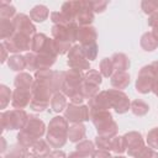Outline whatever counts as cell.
I'll use <instances>...</instances> for the list:
<instances>
[{
  "instance_id": "34",
  "label": "cell",
  "mask_w": 158,
  "mask_h": 158,
  "mask_svg": "<svg viewBox=\"0 0 158 158\" xmlns=\"http://www.w3.org/2000/svg\"><path fill=\"white\" fill-rule=\"evenodd\" d=\"M16 9L15 6L11 5L10 1L1 0L0 1V17L4 19H14L16 16Z\"/></svg>"
},
{
  "instance_id": "47",
  "label": "cell",
  "mask_w": 158,
  "mask_h": 158,
  "mask_svg": "<svg viewBox=\"0 0 158 158\" xmlns=\"http://www.w3.org/2000/svg\"><path fill=\"white\" fill-rule=\"evenodd\" d=\"M91 158H111V154H110V152H109V151H105V149H100V148H98V149H95V151H94V153H93Z\"/></svg>"
},
{
  "instance_id": "20",
  "label": "cell",
  "mask_w": 158,
  "mask_h": 158,
  "mask_svg": "<svg viewBox=\"0 0 158 158\" xmlns=\"http://www.w3.org/2000/svg\"><path fill=\"white\" fill-rule=\"evenodd\" d=\"M86 127L83 125V122L79 123H72L68 130V139L73 143H79L85 138Z\"/></svg>"
},
{
  "instance_id": "39",
  "label": "cell",
  "mask_w": 158,
  "mask_h": 158,
  "mask_svg": "<svg viewBox=\"0 0 158 158\" xmlns=\"http://www.w3.org/2000/svg\"><path fill=\"white\" fill-rule=\"evenodd\" d=\"M111 151H114L117 154H121V153L127 151L125 136H115L112 138V149Z\"/></svg>"
},
{
  "instance_id": "48",
  "label": "cell",
  "mask_w": 158,
  "mask_h": 158,
  "mask_svg": "<svg viewBox=\"0 0 158 158\" xmlns=\"http://www.w3.org/2000/svg\"><path fill=\"white\" fill-rule=\"evenodd\" d=\"M148 26H151V27H154L157 23H158V11H154V12H152L149 16H148Z\"/></svg>"
},
{
  "instance_id": "14",
  "label": "cell",
  "mask_w": 158,
  "mask_h": 158,
  "mask_svg": "<svg viewBox=\"0 0 158 158\" xmlns=\"http://www.w3.org/2000/svg\"><path fill=\"white\" fill-rule=\"evenodd\" d=\"M125 139H126V147H127V153L128 156L136 158L138 156V153L146 147L144 146V141L142 138V135L137 131H131L127 132L125 135Z\"/></svg>"
},
{
  "instance_id": "1",
  "label": "cell",
  "mask_w": 158,
  "mask_h": 158,
  "mask_svg": "<svg viewBox=\"0 0 158 158\" xmlns=\"http://www.w3.org/2000/svg\"><path fill=\"white\" fill-rule=\"evenodd\" d=\"M44 132H46L44 122L41 118H38L37 116L30 115L27 123L25 125V127L22 130H20V132L16 136L17 143H20L21 146H23L25 148L28 149L35 142L41 139V137L44 135Z\"/></svg>"
},
{
  "instance_id": "25",
  "label": "cell",
  "mask_w": 158,
  "mask_h": 158,
  "mask_svg": "<svg viewBox=\"0 0 158 158\" xmlns=\"http://www.w3.org/2000/svg\"><path fill=\"white\" fill-rule=\"evenodd\" d=\"M48 16H49V10L46 5H41V4L36 5L30 11V17L35 22H43L44 20L48 19Z\"/></svg>"
},
{
  "instance_id": "33",
  "label": "cell",
  "mask_w": 158,
  "mask_h": 158,
  "mask_svg": "<svg viewBox=\"0 0 158 158\" xmlns=\"http://www.w3.org/2000/svg\"><path fill=\"white\" fill-rule=\"evenodd\" d=\"M131 111L136 116H144L149 111V106L141 99H136L131 102Z\"/></svg>"
},
{
  "instance_id": "9",
  "label": "cell",
  "mask_w": 158,
  "mask_h": 158,
  "mask_svg": "<svg viewBox=\"0 0 158 158\" xmlns=\"http://www.w3.org/2000/svg\"><path fill=\"white\" fill-rule=\"evenodd\" d=\"M156 81V73L151 64L144 65L139 69L137 80H136V90L139 94H148L153 90V85Z\"/></svg>"
},
{
  "instance_id": "38",
  "label": "cell",
  "mask_w": 158,
  "mask_h": 158,
  "mask_svg": "<svg viewBox=\"0 0 158 158\" xmlns=\"http://www.w3.org/2000/svg\"><path fill=\"white\" fill-rule=\"evenodd\" d=\"M10 99H12V91L4 84L0 85V107L5 109L10 104Z\"/></svg>"
},
{
  "instance_id": "56",
  "label": "cell",
  "mask_w": 158,
  "mask_h": 158,
  "mask_svg": "<svg viewBox=\"0 0 158 158\" xmlns=\"http://www.w3.org/2000/svg\"><path fill=\"white\" fill-rule=\"evenodd\" d=\"M27 158H38V157H35V156H31V154H30Z\"/></svg>"
},
{
  "instance_id": "5",
  "label": "cell",
  "mask_w": 158,
  "mask_h": 158,
  "mask_svg": "<svg viewBox=\"0 0 158 158\" xmlns=\"http://www.w3.org/2000/svg\"><path fill=\"white\" fill-rule=\"evenodd\" d=\"M31 94H32V98H31V102H30V109H32L33 111H37V112L44 111L48 107V105L51 104V100L53 96L52 90L47 85L38 83L36 80L32 86Z\"/></svg>"
},
{
  "instance_id": "15",
  "label": "cell",
  "mask_w": 158,
  "mask_h": 158,
  "mask_svg": "<svg viewBox=\"0 0 158 158\" xmlns=\"http://www.w3.org/2000/svg\"><path fill=\"white\" fill-rule=\"evenodd\" d=\"M14 25H15V32H20L23 35H27L30 37H33L36 32V26L32 23V20L30 16L26 14H17L14 19Z\"/></svg>"
},
{
  "instance_id": "21",
  "label": "cell",
  "mask_w": 158,
  "mask_h": 158,
  "mask_svg": "<svg viewBox=\"0 0 158 158\" xmlns=\"http://www.w3.org/2000/svg\"><path fill=\"white\" fill-rule=\"evenodd\" d=\"M130 81H131V78L127 72H115L110 79L111 86L117 90L126 89L130 85Z\"/></svg>"
},
{
  "instance_id": "49",
  "label": "cell",
  "mask_w": 158,
  "mask_h": 158,
  "mask_svg": "<svg viewBox=\"0 0 158 158\" xmlns=\"http://www.w3.org/2000/svg\"><path fill=\"white\" fill-rule=\"evenodd\" d=\"M48 158H67V156H65V153L63 151L57 149V151L51 152V154L48 156Z\"/></svg>"
},
{
  "instance_id": "36",
  "label": "cell",
  "mask_w": 158,
  "mask_h": 158,
  "mask_svg": "<svg viewBox=\"0 0 158 158\" xmlns=\"http://www.w3.org/2000/svg\"><path fill=\"white\" fill-rule=\"evenodd\" d=\"M84 81L86 83H90V84H95V85H99L101 84L102 81V75L99 70H95V69H89L86 73H85V77H84Z\"/></svg>"
},
{
  "instance_id": "30",
  "label": "cell",
  "mask_w": 158,
  "mask_h": 158,
  "mask_svg": "<svg viewBox=\"0 0 158 158\" xmlns=\"http://www.w3.org/2000/svg\"><path fill=\"white\" fill-rule=\"evenodd\" d=\"M28 156H30V152L27 151V148H25L20 143H16L10 146L9 152L2 158H27Z\"/></svg>"
},
{
  "instance_id": "16",
  "label": "cell",
  "mask_w": 158,
  "mask_h": 158,
  "mask_svg": "<svg viewBox=\"0 0 158 158\" xmlns=\"http://www.w3.org/2000/svg\"><path fill=\"white\" fill-rule=\"evenodd\" d=\"M94 10L91 1H79V9L77 14V23L79 26H90L94 21Z\"/></svg>"
},
{
  "instance_id": "22",
  "label": "cell",
  "mask_w": 158,
  "mask_h": 158,
  "mask_svg": "<svg viewBox=\"0 0 158 158\" xmlns=\"http://www.w3.org/2000/svg\"><path fill=\"white\" fill-rule=\"evenodd\" d=\"M79 9V1H67L63 2L60 7V12L67 19L68 22H77V14Z\"/></svg>"
},
{
  "instance_id": "32",
  "label": "cell",
  "mask_w": 158,
  "mask_h": 158,
  "mask_svg": "<svg viewBox=\"0 0 158 158\" xmlns=\"http://www.w3.org/2000/svg\"><path fill=\"white\" fill-rule=\"evenodd\" d=\"M48 41V37L44 35V33H36L33 37H32V41H31V52H35V53H38L40 51H42V48L44 47V44L47 43Z\"/></svg>"
},
{
  "instance_id": "19",
  "label": "cell",
  "mask_w": 158,
  "mask_h": 158,
  "mask_svg": "<svg viewBox=\"0 0 158 158\" xmlns=\"http://www.w3.org/2000/svg\"><path fill=\"white\" fill-rule=\"evenodd\" d=\"M28 152L31 156H35L38 158H46L51 154V146L48 144L47 141L41 138L28 148Z\"/></svg>"
},
{
  "instance_id": "18",
  "label": "cell",
  "mask_w": 158,
  "mask_h": 158,
  "mask_svg": "<svg viewBox=\"0 0 158 158\" xmlns=\"http://www.w3.org/2000/svg\"><path fill=\"white\" fill-rule=\"evenodd\" d=\"M89 110L90 114L93 112H98V111H105V110H110L111 105H110V100H109V95L106 90L100 91L99 94H96L94 98H91L89 100Z\"/></svg>"
},
{
  "instance_id": "52",
  "label": "cell",
  "mask_w": 158,
  "mask_h": 158,
  "mask_svg": "<svg viewBox=\"0 0 158 158\" xmlns=\"http://www.w3.org/2000/svg\"><path fill=\"white\" fill-rule=\"evenodd\" d=\"M0 141H1V149H0V152L1 153H5V151H6V141H5L4 137H1Z\"/></svg>"
},
{
  "instance_id": "26",
  "label": "cell",
  "mask_w": 158,
  "mask_h": 158,
  "mask_svg": "<svg viewBox=\"0 0 158 158\" xmlns=\"http://www.w3.org/2000/svg\"><path fill=\"white\" fill-rule=\"evenodd\" d=\"M7 65H9V68L11 70L20 72L21 73L25 68H27V65H26V58H25V56H21V54H12L7 59Z\"/></svg>"
},
{
  "instance_id": "44",
  "label": "cell",
  "mask_w": 158,
  "mask_h": 158,
  "mask_svg": "<svg viewBox=\"0 0 158 158\" xmlns=\"http://www.w3.org/2000/svg\"><path fill=\"white\" fill-rule=\"evenodd\" d=\"M26 58V65L28 70H37L36 69V53L35 52H28L25 54Z\"/></svg>"
},
{
  "instance_id": "23",
  "label": "cell",
  "mask_w": 158,
  "mask_h": 158,
  "mask_svg": "<svg viewBox=\"0 0 158 158\" xmlns=\"http://www.w3.org/2000/svg\"><path fill=\"white\" fill-rule=\"evenodd\" d=\"M115 72H126L130 68V59L125 53H114L111 57Z\"/></svg>"
},
{
  "instance_id": "27",
  "label": "cell",
  "mask_w": 158,
  "mask_h": 158,
  "mask_svg": "<svg viewBox=\"0 0 158 158\" xmlns=\"http://www.w3.org/2000/svg\"><path fill=\"white\" fill-rule=\"evenodd\" d=\"M14 84H15V88H23V89H31L32 90V86L35 84V79L28 73L21 72L15 77Z\"/></svg>"
},
{
  "instance_id": "6",
  "label": "cell",
  "mask_w": 158,
  "mask_h": 158,
  "mask_svg": "<svg viewBox=\"0 0 158 158\" xmlns=\"http://www.w3.org/2000/svg\"><path fill=\"white\" fill-rule=\"evenodd\" d=\"M64 73L65 72L52 70V69H41V70L35 72V80L47 85L54 95L57 93H60V90H62V85L64 81Z\"/></svg>"
},
{
  "instance_id": "37",
  "label": "cell",
  "mask_w": 158,
  "mask_h": 158,
  "mask_svg": "<svg viewBox=\"0 0 158 158\" xmlns=\"http://www.w3.org/2000/svg\"><path fill=\"white\" fill-rule=\"evenodd\" d=\"M81 93L84 95L85 99L90 100L91 98H94L96 94H99V85H95V84H90V83H86L84 81L83 83V86H81Z\"/></svg>"
},
{
  "instance_id": "12",
  "label": "cell",
  "mask_w": 158,
  "mask_h": 158,
  "mask_svg": "<svg viewBox=\"0 0 158 158\" xmlns=\"http://www.w3.org/2000/svg\"><path fill=\"white\" fill-rule=\"evenodd\" d=\"M106 91L109 95L111 109H114L117 114H126L128 110H131V101L122 90L109 89Z\"/></svg>"
},
{
  "instance_id": "8",
  "label": "cell",
  "mask_w": 158,
  "mask_h": 158,
  "mask_svg": "<svg viewBox=\"0 0 158 158\" xmlns=\"http://www.w3.org/2000/svg\"><path fill=\"white\" fill-rule=\"evenodd\" d=\"M85 73L77 69H68L64 73V81L62 85V93L69 99L75 94L81 93Z\"/></svg>"
},
{
  "instance_id": "41",
  "label": "cell",
  "mask_w": 158,
  "mask_h": 158,
  "mask_svg": "<svg viewBox=\"0 0 158 158\" xmlns=\"http://www.w3.org/2000/svg\"><path fill=\"white\" fill-rule=\"evenodd\" d=\"M141 7L144 14L151 15L154 11H158V0H143L141 2Z\"/></svg>"
},
{
  "instance_id": "28",
  "label": "cell",
  "mask_w": 158,
  "mask_h": 158,
  "mask_svg": "<svg viewBox=\"0 0 158 158\" xmlns=\"http://www.w3.org/2000/svg\"><path fill=\"white\" fill-rule=\"evenodd\" d=\"M139 43H141V47L147 52H152V51L157 49V47H158V41L156 40V37L153 36L152 32H144L141 36Z\"/></svg>"
},
{
  "instance_id": "24",
  "label": "cell",
  "mask_w": 158,
  "mask_h": 158,
  "mask_svg": "<svg viewBox=\"0 0 158 158\" xmlns=\"http://www.w3.org/2000/svg\"><path fill=\"white\" fill-rule=\"evenodd\" d=\"M15 33V25L12 19L0 17V37L1 40H9Z\"/></svg>"
},
{
  "instance_id": "43",
  "label": "cell",
  "mask_w": 158,
  "mask_h": 158,
  "mask_svg": "<svg viewBox=\"0 0 158 158\" xmlns=\"http://www.w3.org/2000/svg\"><path fill=\"white\" fill-rule=\"evenodd\" d=\"M51 21L54 25H68L69 23L60 11H53V12H51Z\"/></svg>"
},
{
  "instance_id": "45",
  "label": "cell",
  "mask_w": 158,
  "mask_h": 158,
  "mask_svg": "<svg viewBox=\"0 0 158 158\" xmlns=\"http://www.w3.org/2000/svg\"><path fill=\"white\" fill-rule=\"evenodd\" d=\"M109 5V1L106 0H99V1H91V6H93V10L94 12H98V14H101L106 10V6Z\"/></svg>"
},
{
  "instance_id": "11",
  "label": "cell",
  "mask_w": 158,
  "mask_h": 158,
  "mask_svg": "<svg viewBox=\"0 0 158 158\" xmlns=\"http://www.w3.org/2000/svg\"><path fill=\"white\" fill-rule=\"evenodd\" d=\"M67 64L69 65L70 69H77V70H89L90 69V62L86 59L85 54L81 51L80 44H74L70 51L68 52V60Z\"/></svg>"
},
{
  "instance_id": "31",
  "label": "cell",
  "mask_w": 158,
  "mask_h": 158,
  "mask_svg": "<svg viewBox=\"0 0 158 158\" xmlns=\"http://www.w3.org/2000/svg\"><path fill=\"white\" fill-rule=\"evenodd\" d=\"M75 151L79 152V153H80L81 156H84L85 158L89 157V156L91 157L93 153H94V151H95L94 142L90 141V139H83V141H80V142L77 144Z\"/></svg>"
},
{
  "instance_id": "50",
  "label": "cell",
  "mask_w": 158,
  "mask_h": 158,
  "mask_svg": "<svg viewBox=\"0 0 158 158\" xmlns=\"http://www.w3.org/2000/svg\"><path fill=\"white\" fill-rule=\"evenodd\" d=\"M0 48H1V59H0V62H1V63H5V60L9 59V58H7V52H9V51L6 49V47L4 46L2 42H1V44H0Z\"/></svg>"
},
{
  "instance_id": "54",
  "label": "cell",
  "mask_w": 158,
  "mask_h": 158,
  "mask_svg": "<svg viewBox=\"0 0 158 158\" xmlns=\"http://www.w3.org/2000/svg\"><path fill=\"white\" fill-rule=\"evenodd\" d=\"M149 158H158V152L153 151V153L151 154V157H149Z\"/></svg>"
},
{
  "instance_id": "55",
  "label": "cell",
  "mask_w": 158,
  "mask_h": 158,
  "mask_svg": "<svg viewBox=\"0 0 158 158\" xmlns=\"http://www.w3.org/2000/svg\"><path fill=\"white\" fill-rule=\"evenodd\" d=\"M111 158H125V157H122V156H115V157H111Z\"/></svg>"
},
{
  "instance_id": "13",
  "label": "cell",
  "mask_w": 158,
  "mask_h": 158,
  "mask_svg": "<svg viewBox=\"0 0 158 158\" xmlns=\"http://www.w3.org/2000/svg\"><path fill=\"white\" fill-rule=\"evenodd\" d=\"M64 117L68 122L72 123H79L83 121L90 120V110L88 105H74L68 104L64 110Z\"/></svg>"
},
{
  "instance_id": "4",
  "label": "cell",
  "mask_w": 158,
  "mask_h": 158,
  "mask_svg": "<svg viewBox=\"0 0 158 158\" xmlns=\"http://www.w3.org/2000/svg\"><path fill=\"white\" fill-rule=\"evenodd\" d=\"M90 120L98 131V136L112 138L117 135L118 126L112 118V115L110 111L105 110V111L93 112L90 114Z\"/></svg>"
},
{
  "instance_id": "42",
  "label": "cell",
  "mask_w": 158,
  "mask_h": 158,
  "mask_svg": "<svg viewBox=\"0 0 158 158\" xmlns=\"http://www.w3.org/2000/svg\"><path fill=\"white\" fill-rule=\"evenodd\" d=\"M147 143L151 148L158 149V126L148 131L147 133Z\"/></svg>"
},
{
  "instance_id": "17",
  "label": "cell",
  "mask_w": 158,
  "mask_h": 158,
  "mask_svg": "<svg viewBox=\"0 0 158 158\" xmlns=\"http://www.w3.org/2000/svg\"><path fill=\"white\" fill-rule=\"evenodd\" d=\"M31 89H23V88H16L12 91V99H11V105L14 109H20L22 110L26 106H30L31 102Z\"/></svg>"
},
{
  "instance_id": "53",
  "label": "cell",
  "mask_w": 158,
  "mask_h": 158,
  "mask_svg": "<svg viewBox=\"0 0 158 158\" xmlns=\"http://www.w3.org/2000/svg\"><path fill=\"white\" fill-rule=\"evenodd\" d=\"M153 30H152V33H153V36L156 37V40L158 41V23L154 26V27H152Z\"/></svg>"
},
{
  "instance_id": "3",
  "label": "cell",
  "mask_w": 158,
  "mask_h": 158,
  "mask_svg": "<svg viewBox=\"0 0 158 158\" xmlns=\"http://www.w3.org/2000/svg\"><path fill=\"white\" fill-rule=\"evenodd\" d=\"M96 38H98V32H96L95 27H93V26H79L77 41H79L81 51H83V53L85 54V57L89 62L96 59V56H98L99 47H98V43H96Z\"/></svg>"
},
{
  "instance_id": "7",
  "label": "cell",
  "mask_w": 158,
  "mask_h": 158,
  "mask_svg": "<svg viewBox=\"0 0 158 158\" xmlns=\"http://www.w3.org/2000/svg\"><path fill=\"white\" fill-rule=\"evenodd\" d=\"M28 115L25 110L14 109L9 111H2L0 114L1 128L4 130H22L28 121Z\"/></svg>"
},
{
  "instance_id": "46",
  "label": "cell",
  "mask_w": 158,
  "mask_h": 158,
  "mask_svg": "<svg viewBox=\"0 0 158 158\" xmlns=\"http://www.w3.org/2000/svg\"><path fill=\"white\" fill-rule=\"evenodd\" d=\"M151 65L153 67L154 73H156V81H154V85H153V90H152V91H153L154 95L158 98V60L151 63Z\"/></svg>"
},
{
  "instance_id": "51",
  "label": "cell",
  "mask_w": 158,
  "mask_h": 158,
  "mask_svg": "<svg viewBox=\"0 0 158 158\" xmlns=\"http://www.w3.org/2000/svg\"><path fill=\"white\" fill-rule=\"evenodd\" d=\"M67 158H85V157H84V156H81L79 152H77V151H75V152H72Z\"/></svg>"
},
{
  "instance_id": "40",
  "label": "cell",
  "mask_w": 158,
  "mask_h": 158,
  "mask_svg": "<svg viewBox=\"0 0 158 158\" xmlns=\"http://www.w3.org/2000/svg\"><path fill=\"white\" fill-rule=\"evenodd\" d=\"M112 138H107V137H102V136H96L94 143L98 146V148L105 149V151L110 152L112 149Z\"/></svg>"
},
{
  "instance_id": "2",
  "label": "cell",
  "mask_w": 158,
  "mask_h": 158,
  "mask_svg": "<svg viewBox=\"0 0 158 158\" xmlns=\"http://www.w3.org/2000/svg\"><path fill=\"white\" fill-rule=\"evenodd\" d=\"M68 130L69 125L65 117L54 116L49 123L46 132V138L48 144L52 148H62L68 139Z\"/></svg>"
},
{
  "instance_id": "29",
  "label": "cell",
  "mask_w": 158,
  "mask_h": 158,
  "mask_svg": "<svg viewBox=\"0 0 158 158\" xmlns=\"http://www.w3.org/2000/svg\"><path fill=\"white\" fill-rule=\"evenodd\" d=\"M67 98L63 93H57L52 96L51 100V109L53 112H62L67 107Z\"/></svg>"
},
{
  "instance_id": "35",
  "label": "cell",
  "mask_w": 158,
  "mask_h": 158,
  "mask_svg": "<svg viewBox=\"0 0 158 158\" xmlns=\"http://www.w3.org/2000/svg\"><path fill=\"white\" fill-rule=\"evenodd\" d=\"M99 72L101 73L102 77H105V78H111V75L115 73V68H114V64H112L111 58H102V59H101Z\"/></svg>"
},
{
  "instance_id": "10",
  "label": "cell",
  "mask_w": 158,
  "mask_h": 158,
  "mask_svg": "<svg viewBox=\"0 0 158 158\" xmlns=\"http://www.w3.org/2000/svg\"><path fill=\"white\" fill-rule=\"evenodd\" d=\"M31 41H32V37L20 32H15L12 37L2 41V43L9 52L14 54H19L20 52L31 49Z\"/></svg>"
}]
</instances>
